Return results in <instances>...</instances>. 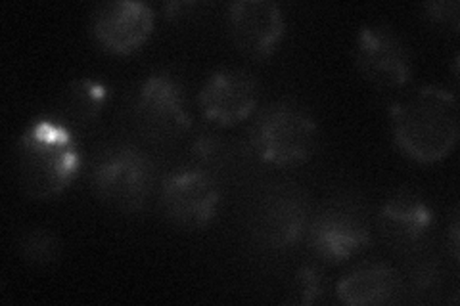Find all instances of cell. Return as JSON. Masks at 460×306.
<instances>
[{
	"mask_svg": "<svg viewBox=\"0 0 460 306\" xmlns=\"http://www.w3.org/2000/svg\"><path fill=\"white\" fill-rule=\"evenodd\" d=\"M154 31V12L148 4L135 0H115L102 4L93 16V35L111 54L138 50Z\"/></svg>",
	"mask_w": 460,
	"mask_h": 306,
	"instance_id": "30bf717a",
	"label": "cell"
},
{
	"mask_svg": "<svg viewBox=\"0 0 460 306\" xmlns=\"http://www.w3.org/2000/svg\"><path fill=\"white\" fill-rule=\"evenodd\" d=\"M392 135L397 148L419 163L447 157L458 140L456 98L439 86H422L392 109Z\"/></svg>",
	"mask_w": 460,
	"mask_h": 306,
	"instance_id": "7a4b0ae2",
	"label": "cell"
},
{
	"mask_svg": "<svg viewBox=\"0 0 460 306\" xmlns=\"http://www.w3.org/2000/svg\"><path fill=\"white\" fill-rule=\"evenodd\" d=\"M319 130L311 113L290 100L261 109L250 130L252 152L263 163L290 167L305 163L316 150Z\"/></svg>",
	"mask_w": 460,
	"mask_h": 306,
	"instance_id": "3957f363",
	"label": "cell"
},
{
	"mask_svg": "<svg viewBox=\"0 0 460 306\" xmlns=\"http://www.w3.org/2000/svg\"><path fill=\"white\" fill-rule=\"evenodd\" d=\"M402 289L399 274L384 262L358 267L338 284L336 295L343 304L372 306L394 302Z\"/></svg>",
	"mask_w": 460,
	"mask_h": 306,
	"instance_id": "5bb4252c",
	"label": "cell"
},
{
	"mask_svg": "<svg viewBox=\"0 0 460 306\" xmlns=\"http://www.w3.org/2000/svg\"><path fill=\"white\" fill-rule=\"evenodd\" d=\"M443 284V270L438 260H424L412 267L407 278V291L416 301H429L431 295L439 293Z\"/></svg>",
	"mask_w": 460,
	"mask_h": 306,
	"instance_id": "e0dca14e",
	"label": "cell"
},
{
	"mask_svg": "<svg viewBox=\"0 0 460 306\" xmlns=\"http://www.w3.org/2000/svg\"><path fill=\"white\" fill-rule=\"evenodd\" d=\"M18 253L27 265L49 267L60 255V243L45 228H29L18 240Z\"/></svg>",
	"mask_w": 460,
	"mask_h": 306,
	"instance_id": "2e32d148",
	"label": "cell"
},
{
	"mask_svg": "<svg viewBox=\"0 0 460 306\" xmlns=\"http://www.w3.org/2000/svg\"><path fill=\"white\" fill-rule=\"evenodd\" d=\"M223 152L221 140L215 135H199L194 142H192V159L196 163H213Z\"/></svg>",
	"mask_w": 460,
	"mask_h": 306,
	"instance_id": "ffe728a7",
	"label": "cell"
},
{
	"mask_svg": "<svg viewBox=\"0 0 460 306\" xmlns=\"http://www.w3.org/2000/svg\"><path fill=\"white\" fill-rule=\"evenodd\" d=\"M110 96V86L98 79L71 81L58 98L54 118L71 130L86 128L98 119Z\"/></svg>",
	"mask_w": 460,
	"mask_h": 306,
	"instance_id": "9a60e30c",
	"label": "cell"
},
{
	"mask_svg": "<svg viewBox=\"0 0 460 306\" xmlns=\"http://www.w3.org/2000/svg\"><path fill=\"white\" fill-rule=\"evenodd\" d=\"M257 81L252 73L223 67L211 73L199 91V106L206 118L223 127L248 119L257 106Z\"/></svg>",
	"mask_w": 460,
	"mask_h": 306,
	"instance_id": "8fae6325",
	"label": "cell"
},
{
	"mask_svg": "<svg viewBox=\"0 0 460 306\" xmlns=\"http://www.w3.org/2000/svg\"><path fill=\"white\" fill-rule=\"evenodd\" d=\"M434 209L409 189H399L385 199L378 214V228L384 241L397 253H412L428 240L434 228Z\"/></svg>",
	"mask_w": 460,
	"mask_h": 306,
	"instance_id": "7c38bea8",
	"label": "cell"
},
{
	"mask_svg": "<svg viewBox=\"0 0 460 306\" xmlns=\"http://www.w3.org/2000/svg\"><path fill=\"white\" fill-rule=\"evenodd\" d=\"M355 66L380 91L401 89L411 81L412 57L407 42L387 25H365L357 37Z\"/></svg>",
	"mask_w": 460,
	"mask_h": 306,
	"instance_id": "5b68a950",
	"label": "cell"
},
{
	"mask_svg": "<svg viewBox=\"0 0 460 306\" xmlns=\"http://www.w3.org/2000/svg\"><path fill=\"white\" fill-rule=\"evenodd\" d=\"M91 182L96 197L108 207L119 213H138L146 207L152 192L154 165L135 145H118L98 159Z\"/></svg>",
	"mask_w": 460,
	"mask_h": 306,
	"instance_id": "277c9868",
	"label": "cell"
},
{
	"mask_svg": "<svg viewBox=\"0 0 460 306\" xmlns=\"http://www.w3.org/2000/svg\"><path fill=\"white\" fill-rule=\"evenodd\" d=\"M449 236H451V255H453L455 260H458V216H456V213L453 216Z\"/></svg>",
	"mask_w": 460,
	"mask_h": 306,
	"instance_id": "44dd1931",
	"label": "cell"
},
{
	"mask_svg": "<svg viewBox=\"0 0 460 306\" xmlns=\"http://www.w3.org/2000/svg\"><path fill=\"white\" fill-rule=\"evenodd\" d=\"M228 31L243 56L265 60L282 40V10L270 0H238L228 8Z\"/></svg>",
	"mask_w": 460,
	"mask_h": 306,
	"instance_id": "9c48e42d",
	"label": "cell"
},
{
	"mask_svg": "<svg viewBox=\"0 0 460 306\" xmlns=\"http://www.w3.org/2000/svg\"><path fill=\"white\" fill-rule=\"evenodd\" d=\"M137 118L154 138H172L190 128L182 86L169 71H155L142 83L137 96Z\"/></svg>",
	"mask_w": 460,
	"mask_h": 306,
	"instance_id": "ba28073f",
	"label": "cell"
},
{
	"mask_svg": "<svg viewBox=\"0 0 460 306\" xmlns=\"http://www.w3.org/2000/svg\"><path fill=\"white\" fill-rule=\"evenodd\" d=\"M324 293L323 274L316 267H301L292 282V291L288 302L292 304H313Z\"/></svg>",
	"mask_w": 460,
	"mask_h": 306,
	"instance_id": "ac0fdd59",
	"label": "cell"
},
{
	"mask_svg": "<svg viewBox=\"0 0 460 306\" xmlns=\"http://www.w3.org/2000/svg\"><path fill=\"white\" fill-rule=\"evenodd\" d=\"M422 10L431 23L449 29L453 33L458 31V3H447V0L445 3H428L422 6Z\"/></svg>",
	"mask_w": 460,
	"mask_h": 306,
	"instance_id": "d6986e66",
	"label": "cell"
},
{
	"mask_svg": "<svg viewBox=\"0 0 460 306\" xmlns=\"http://www.w3.org/2000/svg\"><path fill=\"white\" fill-rule=\"evenodd\" d=\"M18 179L33 199H50L74 184L83 165L74 130L54 115L33 119L16 144Z\"/></svg>",
	"mask_w": 460,
	"mask_h": 306,
	"instance_id": "6da1fadb",
	"label": "cell"
},
{
	"mask_svg": "<svg viewBox=\"0 0 460 306\" xmlns=\"http://www.w3.org/2000/svg\"><path fill=\"white\" fill-rule=\"evenodd\" d=\"M314 255L338 265L370 247V228L351 203L336 201L316 213L307 230Z\"/></svg>",
	"mask_w": 460,
	"mask_h": 306,
	"instance_id": "52a82bcc",
	"label": "cell"
},
{
	"mask_svg": "<svg viewBox=\"0 0 460 306\" xmlns=\"http://www.w3.org/2000/svg\"><path fill=\"white\" fill-rule=\"evenodd\" d=\"M307 224L305 201L294 188H277L259 203L253 232L272 249H286L299 241Z\"/></svg>",
	"mask_w": 460,
	"mask_h": 306,
	"instance_id": "4fadbf2b",
	"label": "cell"
},
{
	"mask_svg": "<svg viewBox=\"0 0 460 306\" xmlns=\"http://www.w3.org/2000/svg\"><path fill=\"white\" fill-rule=\"evenodd\" d=\"M160 205L172 226L189 232L201 230L217 216L221 192L206 170H182L164 182Z\"/></svg>",
	"mask_w": 460,
	"mask_h": 306,
	"instance_id": "8992f818",
	"label": "cell"
}]
</instances>
